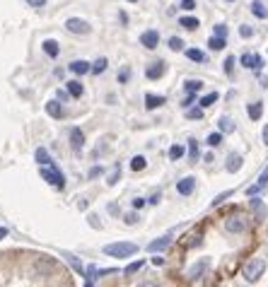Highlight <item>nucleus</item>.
Here are the masks:
<instances>
[{"label": "nucleus", "instance_id": "55", "mask_svg": "<svg viewBox=\"0 0 268 287\" xmlns=\"http://www.w3.org/2000/svg\"><path fill=\"white\" fill-rule=\"evenodd\" d=\"M150 203H152V205H157V203H159V193H155V196H152Z\"/></svg>", "mask_w": 268, "mask_h": 287}, {"label": "nucleus", "instance_id": "32", "mask_svg": "<svg viewBox=\"0 0 268 287\" xmlns=\"http://www.w3.org/2000/svg\"><path fill=\"white\" fill-rule=\"evenodd\" d=\"M203 87V82L201 80H186L184 82V89H186V92H189V94H193V92H198V89Z\"/></svg>", "mask_w": 268, "mask_h": 287}, {"label": "nucleus", "instance_id": "9", "mask_svg": "<svg viewBox=\"0 0 268 287\" xmlns=\"http://www.w3.org/2000/svg\"><path fill=\"white\" fill-rule=\"evenodd\" d=\"M169 244H172V234H165V237L150 241V244H148V251H150V254H159V251H165Z\"/></svg>", "mask_w": 268, "mask_h": 287}, {"label": "nucleus", "instance_id": "53", "mask_svg": "<svg viewBox=\"0 0 268 287\" xmlns=\"http://www.w3.org/2000/svg\"><path fill=\"white\" fill-rule=\"evenodd\" d=\"M152 263H155V265H165V258H162V256H155V258H152Z\"/></svg>", "mask_w": 268, "mask_h": 287}, {"label": "nucleus", "instance_id": "24", "mask_svg": "<svg viewBox=\"0 0 268 287\" xmlns=\"http://www.w3.org/2000/svg\"><path fill=\"white\" fill-rule=\"evenodd\" d=\"M225 44H227V36H210V41H208V46L213 48V51H222L225 48Z\"/></svg>", "mask_w": 268, "mask_h": 287}, {"label": "nucleus", "instance_id": "28", "mask_svg": "<svg viewBox=\"0 0 268 287\" xmlns=\"http://www.w3.org/2000/svg\"><path fill=\"white\" fill-rule=\"evenodd\" d=\"M179 24H182L184 29H191V32H193V29H198V20L196 17H182V20H179Z\"/></svg>", "mask_w": 268, "mask_h": 287}, {"label": "nucleus", "instance_id": "52", "mask_svg": "<svg viewBox=\"0 0 268 287\" xmlns=\"http://www.w3.org/2000/svg\"><path fill=\"white\" fill-rule=\"evenodd\" d=\"M102 171H104L102 167H95V169H90V176H99V174H102Z\"/></svg>", "mask_w": 268, "mask_h": 287}, {"label": "nucleus", "instance_id": "35", "mask_svg": "<svg viewBox=\"0 0 268 287\" xmlns=\"http://www.w3.org/2000/svg\"><path fill=\"white\" fill-rule=\"evenodd\" d=\"M118 179H121V164H114V171H111V176L106 179V184L114 186V184H118Z\"/></svg>", "mask_w": 268, "mask_h": 287}, {"label": "nucleus", "instance_id": "19", "mask_svg": "<svg viewBox=\"0 0 268 287\" xmlns=\"http://www.w3.org/2000/svg\"><path fill=\"white\" fill-rule=\"evenodd\" d=\"M46 113L48 116H53V119H61V116H63V106H61V102L51 99V102L46 104Z\"/></svg>", "mask_w": 268, "mask_h": 287}, {"label": "nucleus", "instance_id": "51", "mask_svg": "<svg viewBox=\"0 0 268 287\" xmlns=\"http://www.w3.org/2000/svg\"><path fill=\"white\" fill-rule=\"evenodd\" d=\"M191 104H193V94H189V97H186V99L182 102V106H184V109H189Z\"/></svg>", "mask_w": 268, "mask_h": 287}, {"label": "nucleus", "instance_id": "10", "mask_svg": "<svg viewBox=\"0 0 268 287\" xmlns=\"http://www.w3.org/2000/svg\"><path fill=\"white\" fill-rule=\"evenodd\" d=\"M239 61H242V65H244V68H252V70H259L261 65H263V58H261L259 53H244Z\"/></svg>", "mask_w": 268, "mask_h": 287}, {"label": "nucleus", "instance_id": "39", "mask_svg": "<svg viewBox=\"0 0 268 287\" xmlns=\"http://www.w3.org/2000/svg\"><path fill=\"white\" fill-rule=\"evenodd\" d=\"M128 78H131V68H121V70H118V82H121V85H126Z\"/></svg>", "mask_w": 268, "mask_h": 287}, {"label": "nucleus", "instance_id": "31", "mask_svg": "<svg viewBox=\"0 0 268 287\" xmlns=\"http://www.w3.org/2000/svg\"><path fill=\"white\" fill-rule=\"evenodd\" d=\"M65 261L70 263V268H73V271H75V273H82V263H80V258H78V256L65 254Z\"/></svg>", "mask_w": 268, "mask_h": 287}, {"label": "nucleus", "instance_id": "40", "mask_svg": "<svg viewBox=\"0 0 268 287\" xmlns=\"http://www.w3.org/2000/svg\"><path fill=\"white\" fill-rule=\"evenodd\" d=\"M123 222H126V224H135V222H138V213H128V215H123Z\"/></svg>", "mask_w": 268, "mask_h": 287}, {"label": "nucleus", "instance_id": "8", "mask_svg": "<svg viewBox=\"0 0 268 287\" xmlns=\"http://www.w3.org/2000/svg\"><path fill=\"white\" fill-rule=\"evenodd\" d=\"M140 44H142L145 48H150V51H152V48H157L159 34L155 32V29H148V32H142V34H140Z\"/></svg>", "mask_w": 268, "mask_h": 287}, {"label": "nucleus", "instance_id": "2", "mask_svg": "<svg viewBox=\"0 0 268 287\" xmlns=\"http://www.w3.org/2000/svg\"><path fill=\"white\" fill-rule=\"evenodd\" d=\"M263 273H266V261H263V258H252V261L244 265V273H242V275H244L246 282H259Z\"/></svg>", "mask_w": 268, "mask_h": 287}, {"label": "nucleus", "instance_id": "42", "mask_svg": "<svg viewBox=\"0 0 268 287\" xmlns=\"http://www.w3.org/2000/svg\"><path fill=\"white\" fill-rule=\"evenodd\" d=\"M186 116H189V119H201V116H203V109H189Z\"/></svg>", "mask_w": 268, "mask_h": 287}, {"label": "nucleus", "instance_id": "21", "mask_svg": "<svg viewBox=\"0 0 268 287\" xmlns=\"http://www.w3.org/2000/svg\"><path fill=\"white\" fill-rule=\"evenodd\" d=\"M246 113H249V119H252V121H259L261 113H263V104H261V102L249 104V106H246Z\"/></svg>", "mask_w": 268, "mask_h": 287}, {"label": "nucleus", "instance_id": "58", "mask_svg": "<svg viewBox=\"0 0 268 287\" xmlns=\"http://www.w3.org/2000/svg\"><path fill=\"white\" fill-rule=\"evenodd\" d=\"M131 3H135V0H131Z\"/></svg>", "mask_w": 268, "mask_h": 287}, {"label": "nucleus", "instance_id": "6", "mask_svg": "<svg viewBox=\"0 0 268 287\" xmlns=\"http://www.w3.org/2000/svg\"><path fill=\"white\" fill-rule=\"evenodd\" d=\"M266 184H268V167L263 169V171H261L259 181H256L254 186H249V188H246V196H249V198H252V196H259V193L263 191V188H266Z\"/></svg>", "mask_w": 268, "mask_h": 287}, {"label": "nucleus", "instance_id": "12", "mask_svg": "<svg viewBox=\"0 0 268 287\" xmlns=\"http://www.w3.org/2000/svg\"><path fill=\"white\" fill-rule=\"evenodd\" d=\"M242 164H244V160H242V155H237V152H232L227 157V162H225V169H227L229 174H237L239 169H242Z\"/></svg>", "mask_w": 268, "mask_h": 287}, {"label": "nucleus", "instance_id": "13", "mask_svg": "<svg viewBox=\"0 0 268 287\" xmlns=\"http://www.w3.org/2000/svg\"><path fill=\"white\" fill-rule=\"evenodd\" d=\"M193 188H196V179H193V176H186V179H182V181L176 184L179 196H191V193H193Z\"/></svg>", "mask_w": 268, "mask_h": 287}, {"label": "nucleus", "instance_id": "33", "mask_svg": "<svg viewBox=\"0 0 268 287\" xmlns=\"http://www.w3.org/2000/svg\"><path fill=\"white\" fill-rule=\"evenodd\" d=\"M34 157H37V162H39V164H44V167H46V164H51V157H48V152L44 150V147H39Z\"/></svg>", "mask_w": 268, "mask_h": 287}, {"label": "nucleus", "instance_id": "11", "mask_svg": "<svg viewBox=\"0 0 268 287\" xmlns=\"http://www.w3.org/2000/svg\"><path fill=\"white\" fill-rule=\"evenodd\" d=\"M249 207H252L254 213H256V217H259V220H266V217H268L266 203H263L261 198H256V196H252V200H249Z\"/></svg>", "mask_w": 268, "mask_h": 287}, {"label": "nucleus", "instance_id": "25", "mask_svg": "<svg viewBox=\"0 0 268 287\" xmlns=\"http://www.w3.org/2000/svg\"><path fill=\"white\" fill-rule=\"evenodd\" d=\"M186 58H189V61H196V63H203L205 53L203 51H198V48H186Z\"/></svg>", "mask_w": 268, "mask_h": 287}, {"label": "nucleus", "instance_id": "17", "mask_svg": "<svg viewBox=\"0 0 268 287\" xmlns=\"http://www.w3.org/2000/svg\"><path fill=\"white\" fill-rule=\"evenodd\" d=\"M205 268H208V261L203 258V261H198L196 265H191V268H189V278L191 280H198L205 273Z\"/></svg>", "mask_w": 268, "mask_h": 287}, {"label": "nucleus", "instance_id": "18", "mask_svg": "<svg viewBox=\"0 0 268 287\" xmlns=\"http://www.w3.org/2000/svg\"><path fill=\"white\" fill-rule=\"evenodd\" d=\"M167 99L162 94H145V109H157V106H162Z\"/></svg>", "mask_w": 268, "mask_h": 287}, {"label": "nucleus", "instance_id": "3", "mask_svg": "<svg viewBox=\"0 0 268 287\" xmlns=\"http://www.w3.org/2000/svg\"><path fill=\"white\" fill-rule=\"evenodd\" d=\"M225 229H227L229 234H242V232H246V217L229 215L227 220H225Z\"/></svg>", "mask_w": 268, "mask_h": 287}, {"label": "nucleus", "instance_id": "26", "mask_svg": "<svg viewBox=\"0 0 268 287\" xmlns=\"http://www.w3.org/2000/svg\"><path fill=\"white\" fill-rule=\"evenodd\" d=\"M145 167H148V160H145L142 155H138V157L131 160V169H133V171H142Z\"/></svg>", "mask_w": 268, "mask_h": 287}, {"label": "nucleus", "instance_id": "27", "mask_svg": "<svg viewBox=\"0 0 268 287\" xmlns=\"http://www.w3.org/2000/svg\"><path fill=\"white\" fill-rule=\"evenodd\" d=\"M82 92H85V89H82V85H80L78 80L68 82V94H70V97H82Z\"/></svg>", "mask_w": 268, "mask_h": 287}, {"label": "nucleus", "instance_id": "43", "mask_svg": "<svg viewBox=\"0 0 268 287\" xmlns=\"http://www.w3.org/2000/svg\"><path fill=\"white\" fill-rule=\"evenodd\" d=\"M213 34H215V36H227V27H225V24H218Z\"/></svg>", "mask_w": 268, "mask_h": 287}, {"label": "nucleus", "instance_id": "22", "mask_svg": "<svg viewBox=\"0 0 268 287\" xmlns=\"http://www.w3.org/2000/svg\"><path fill=\"white\" fill-rule=\"evenodd\" d=\"M41 48H44V53H46V56H51V58L58 56V41L46 39L44 44H41Z\"/></svg>", "mask_w": 268, "mask_h": 287}, {"label": "nucleus", "instance_id": "36", "mask_svg": "<svg viewBox=\"0 0 268 287\" xmlns=\"http://www.w3.org/2000/svg\"><path fill=\"white\" fill-rule=\"evenodd\" d=\"M220 143H222V133H210V136H208V145H210V147H218Z\"/></svg>", "mask_w": 268, "mask_h": 287}, {"label": "nucleus", "instance_id": "49", "mask_svg": "<svg viewBox=\"0 0 268 287\" xmlns=\"http://www.w3.org/2000/svg\"><path fill=\"white\" fill-rule=\"evenodd\" d=\"M135 287H159L157 282H152V280H145V282H138Z\"/></svg>", "mask_w": 268, "mask_h": 287}, {"label": "nucleus", "instance_id": "34", "mask_svg": "<svg viewBox=\"0 0 268 287\" xmlns=\"http://www.w3.org/2000/svg\"><path fill=\"white\" fill-rule=\"evenodd\" d=\"M184 152L186 150H184L182 145H172V147H169V160H182Z\"/></svg>", "mask_w": 268, "mask_h": 287}, {"label": "nucleus", "instance_id": "45", "mask_svg": "<svg viewBox=\"0 0 268 287\" xmlns=\"http://www.w3.org/2000/svg\"><path fill=\"white\" fill-rule=\"evenodd\" d=\"M140 268H142V261H138V263H131L126 268V275H131V273H135V271H140Z\"/></svg>", "mask_w": 268, "mask_h": 287}, {"label": "nucleus", "instance_id": "1", "mask_svg": "<svg viewBox=\"0 0 268 287\" xmlns=\"http://www.w3.org/2000/svg\"><path fill=\"white\" fill-rule=\"evenodd\" d=\"M102 251L106 256H114V258H128V256L138 254V246L133 241H114V244H106Z\"/></svg>", "mask_w": 268, "mask_h": 287}, {"label": "nucleus", "instance_id": "54", "mask_svg": "<svg viewBox=\"0 0 268 287\" xmlns=\"http://www.w3.org/2000/svg\"><path fill=\"white\" fill-rule=\"evenodd\" d=\"M142 205H145V198H135L133 200V207H142Z\"/></svg>", "mask_w": 268, "mask_h": 287}, {"label": "nucleus", "instance_id": "23", "mask_svg": "<svg viewBox=\"0 0 268 287\" xmlns=\"http://www.w3.org/2000/svg\"><path fill=\"white\" fill-rule=\"evenodd\" d=\"M218 128H220V133H235V121L229 119V116H222L220 121H218Z\"/></svg>", "mask_w": 268, "mask_h": 287}, {"label": "nucleus", "instance_id": "47", "mask_svg": "<svg viewBox=\"0 0 268 287\" xmlns=\"http://www.w3.org/2000/svg\"><path fill=\"white\" fill-rule=\"evenodd\" d=\"M27 5H32V8H44L46 0H27Z\"/></svg>", "mask_w": 268, "mask_h": 287}, {"label": "nucleus", "instance_id": "29", "mask_svg": "<svg viewBox=\"0 0 268 287\" xmlns=\"http://www.w3.org/2000/svg\"><path fill=\"white\" fill-rule=\"evenodd\" d=\"M215 102H218V92H210V94H205L198 104H201V109H208V106H213Z\"/></svg>", "mask_w": 268, "mask_h": 287}, {"label": "nucleus", "instance_id": "37", "mask_svg": "<svg viewBox=\"0 0 268 287\" xmlns=\"http://www.w3.org/2000/svg\"><path fill=\"white\" fill-rule=\"evenodd\" d=\"M189 157L191 160H198V143L193 140V138L189 140Z\"/></svg>", "mask_w": 268, "mask_h": 287}, {"label": "nucleus", "instance_id": "30", "mask_svg": "<svg viewBox=\"0 0 268 287\" xmlns=\"http://www.w3.org/2000/svg\"><path fill=\"white\" fill-rule=\"evenodd\" d=\"M106 63H109L106 58H97L95 63H92V72H95V75H102V72L106 70Z\"/></svg>", "mask_w": 268, "mask_h": 287}, {"label": "nucleus", "instance_id": "41", "mask_svg": "<svg viewBox=\"0 0 268 287\" xmlns=\"http://www.w3.org/2000/svg\"><path fill=\"white\" fill-rule=\"evenodd\" d=\"M239 34H242V36L246 39V36H252V34H254V29L249 27V24H242V27H239Z\"/></svg>", "mask_w": 268, "mask_h": 287}, {"label": "nucleus", "instance_id": "15", "mask_svg": "<svg viewBox=\"0 0 268 287\" xmlns=\"http://www.w3.org/2000/svg\"><path fill=\"white\" fill-rule=\"evenodd\" d=\"M70 145L73 150H82V145H85V136H82V130L80 128H70Z\"/></svg>", "mask_w": 268, "mask_h": 287}, {"label": "nucleus", "instance_id": "57", "mask_svg": "<svg viewBox=\"0 0 268 287\" xmlns=\"http://www.w3.org/2000/svg\"><path fill=\"white\" fill-rule=\"evenodd\" d=\"M227 3H235V0H227Z\"/></svg>", "mask_w": 268, "mask_h": 287}, {"label": "nucleus", "instance_id": "14", "mask_svg": "<svg viewBox=\"0 0 268 287\" xmlns=\"http://www.w3.org/2000/svg\"><path fill=\"white\" fill-rule=\"evenodd\" d=\"M56 268V261L53 258H37V263H34V271L39 273V275H46Z\"/></svg>", "mask_w": 268, "mask_h": 287}, {"label": "nucleus", "instance_id": "20", "mask_svg": "<svg viewBox=\"0 0 268 287\" xmlns=\"http://www.w3.org/2000/svg\"><path fill=\"white\" fill-rule=\"evenodd\" d=\"M90 70H92V65L87 63V61H73L70 63V72H75V75H85Z\"/></svg>", "mask_w": 268, "mask_h": 287}, {"label": "nucleus", "instance_id": "16", "mask_svg": "<svg viewBox=\"0 0 268 287\" xmlns=\"http://www.w3.org/2000/svg\"><path fill=\"white\" fill-rule=\"evenodd\" d=\"M252 15L259 17V20H266L268 17V8L263 0H252Z\"/></svg>", "mask_w": 268, "mask_h": 287}, {"label": "nucleus", "instance_id": "44", "mask_svg": "<svg viewBox=\"0 0 268 287\" xmlns=\"http://www.w3.org/2000/svg\"><path fill=\"white\" fill-rule=\"evenodd\" d=\"M229 196H232V191H225V193H220V196H218V198L213 200V207H215V205H220L222 200H225V198H229Z\"/></svg>", "mask_w": 268, "mask_h": 287}, {"label": "nucleus", "instance_id": "4", "mask_svg": "<svg viewBox=\"0 0 268 287\" xmlns=\"http://www.w3.org/2000/svg\"><path fill=\"white\" fill-rule=\"evenodd\" d=\"M65 29L73 34H80V36H85V34H90V24L85 22V20H80V17H70L68 22H65Z\"/></svg>", "mask_w": 268, "mask_h": 287}, {"label": "nucleus", "instance_id": "50", "mask_svg": "<svg viewBox=\"0 0 268 287\" xmlns=\"http://www.w3.org/2000/svg\"><path fill=\"white\" fill-rule=\"evenodd\" d=\"M232 63H235V58L229 56L227 61H225V72H232Z\"/></svg>", "mask_w": 268, "mask_h": 287}, {"label": "nucleus", "instance_id": "5", "mask_svg": "<svg viewBox=\"0 0 268 287\" xmlns=\"http://www.w3.org/2000/svg\"><path fill=\"white\" fill-rule=\"evenodd\" d=\"M41 179L44 181H48V184H53V186H63V176H61V171H56L53 167L48 169V167H41Z\"/></svg>", "mask_w": 268, "mask_h": 287}, {"label": "nucleus", "instance_id": "7", "mask_svg": "<svg viewBox=\"0 0 268 287\" xmlns=\"http://www.w3.org/2000/svg\"><path fill=\"white\" fill-rule=\"evenodd\" d=\"M165 70H167L165 61H155L152 65H148V70H145V75H148V80H159V78L165 75Z\"/></svg>", "mask_w": 268, "mask_h": 287}, {"label": "nucleus", "instance_id": "48", "mask_svg": "<svg viewBox=\"0 0 268 287\" xmlns=\"http://www.w3.org/2000/svg\"><path fill=\"white\" fill-rule=\"evenodd\" d=\"M261 140H263V145L268 147V123L263 126V130H261Z\"/></svg>", "mask_w": 268, "mask_h": 287}, {"label": "nucleus", "instance_id": "38", "mask_svg": "<svg viewBox=\"0 0 268 287\" xmlns=\"http://www.w3.org/2000/svg\"><path fill=\"white\" fill-rule=\"evenodd\" d=\"M169 48H172V51H182V48H184V41L179 39V36H172V39H169Z\"/></svg>", "mask_w": 268, "mask_h": 287}, {"label": "nucleus", "instance_id": "56", "mask_svg": "<svg viewBox=\"0 0 268 287\" xmlns=\"http://www.w3.org/2000/svg\"><path fill=\"white\" fill-rule=\"evenodd\" d=\"M5 234H8V229H5V227H0V239H3Z\"/></svg>", "mask_w": 268, "mask_h": 287}, {"label": "nucleus", "instance_id": "46", "mask_svg": "<svg viewBox=\"0 0 268 287\" xmlns=\"http://www.w3.org/2000/svg\"><path fill=\"white\" fill-rule=\"evenodd\" d=\"M182 8L184 10H193L196 8V0H182Z\"/></svg>", "mask_w": 268, "mask_h": 287}]
</instances>
